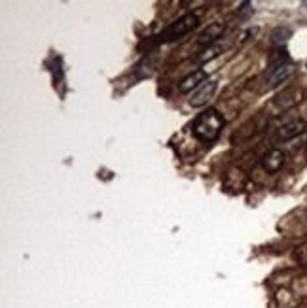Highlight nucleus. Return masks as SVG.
<instances>
[{
    "mask_svg": "<svg viewBox=\"0 0 307 308\" xmlns=\"http://www.w3.org/2000/svg\"><path fill=\"white\" fill-rule=\"evenodd\" d=\"M214 91H216V82H205L197 87L194 93H190V104L194 108H199V106H205L209 100L213 99Z\"/></svg>",
    "mask_w": 307,
    "mask_h": 308,
    "instance_id": "nucleus-3",
    "label": "nucleus"
},
{
    "mask_svg": "<svg viewBox=\"0 0 307 308\" xmlns=\"http://www.w3.org/2000/svg\"><path fill=\"white\" fill-rule=\"evenodd\" d=\"M252 14H254V8H252L251 2H243L241 8H239V16L243 17V19H247V17L252 16Z\"/></svg>",
    "mask_w": 307,
    "mask_h": 308,
    "instance_id": "nucleus-13",
    "label": "nucleus"
},
{
    "mask_svg": "<svg viewBox=\"0 0 307 308\" xmlns=\"http://www.w3.org/2000/svg\"><path fill=\"white\" fill-rule=\"evenodd\" d=\"M156 66H158V55L148 53L139 64H137V68H135V78H137V80L150 78L154 72H156Z\"/></svg>",
    "mask_w": 307,
    "mask_h": 308,
    "instance_id": "nucleus-7",
    "label": "nucleus"
},
{
    "mask_svg": "<svg viewBox=\"0 0 307 308\" xmlns=\"http://www.w3.org/2000/svg\"><path fill=\"white\" fill-rule=\"evenodd\" d=\"M292 74H294V64H292V62H283V64H279V66H273L271 72H269L268 85L269 87H277V85L284 84Z\"/></svg>",
    "mask_w": 307,
    "mask_h": 308,
    "instance_id": "nucleus-6",
    "label": "nucleus"
},
{
    "mask_svg": "<svg viewBox=\"0 0 307 308\" xmlns=\"http://www.w3.org/2000/svg\"><path fill=\"white\" fill-rule=\"evenodd\" d=\"M222 127H224V117L218 114V110L209 108L207 112L197 116V119L192 125V132L203 142H213L218 138Z\"/></svg>",
    "mask_w": 307,
    "mask_h": 308,
    "instance_id": "nucleus-1",
    "label": "nucleus"
},
{
    "mask_svg": "<svg viewBox=\"0 0 307 308\" xmlns=\"http://www.w3.org/2000/svg\"><path fill=\"white\" fill-rule=\"evenodd\" d=\"M303 131H305V121L296 119V121H290V123L279 127V129H277V134H275V140L286 142V140H292V138H296V136H299Z\"/></svg>",
    "mask_w": 307,
    "mask_h": 308,
    "instance_id": "nucleus-5",
    "label": "nucleus"
},
{
    "mask_svg": "<svg viewBox=\"0 0 307 308\" xmlns=\"http://www.w3.org/2000/svg\"><path fill=\"white\" fill-rule=\"evenodd\" d=\"M199 23L196 14H186L184 17L176 19L174 23H171L169 27H165L163 31L159 32L158 36L154 38L156 44H163V42H174V40H180L182 36H186L190 31H194Z\"/></svg>",
    "mask_w": 307,
    "mask_h": 308,
    "instance_id": "nucleus-2",
    "label": "nucleus"
},
{
    "mask_svg": "<svg viewBox=\"0 0 307 308\" xmlns=\"http://www.w3.org/2000/svg\"><path fill=\"white\" fill-rule=\"evenodd\" d=\"M205 82H207V74H205V70L192 72L190 76H186L180 84H178V91L180 93H194L197 87H199L201 84H205Z\"/></svg>",
    "mask_w": 307,
    "mask_h": 308,
    "instance_id": "nucleus-8",
    "label": "nucleus"
},
{
    "mask_svg": "<svg viewBox=\"0 0 307 308\" xmlns=\"http://www.w3.org/2000/svg\"><path fill=\"white\" fill-rule=\"evenodd\" d=\"M224 32V25L222 23H213L209 25L201 34H199V44L201 46H213V44H218V38L222 36Z\"/></svg>",
    "mask_w": 307,
    "mask_h": 308,
    "instance_id": "nucleus-9",
    "label": "nucleus"
},
{
    "mask_svg": "<svg viewBox=\"0 0 307 308\" xmlns=\"http://www.w3.org/2000/svg\"><path fill=\"white\" fill-rule=\"evenodd\" d=\"M222 53V46L220 44H213V46L205 47L201 53L196 57V62H209L213 61V59H216L218 55Z\"/></svg>",
    "mask_w": 307,
    "mask_h": 308,
    "instance_id": "nucleus-11",
    "label": "nucleus"
},
{
    "mask_svg": "<svg viewBox=\"0 0 307 308\" xmlns=\"http://www.w3.org/2000/svg\"><path fill=\"white\" fill-rule=\"evenodd\" d=\"M298 91L296 89H286V91H283L281 95H277L275 99V104L279 106V108H290V106H294L296 102H298Z\"/></svg>",
    "mask_w": 307,
    "mask_h": 308,
    "instance_id": "nucleus-10",
    "label": "nucleus"
},
{
    "mask_svg": "<svg viewBox=\"0 0 307 308\" xmlns=\"http://www.w3.org/2000/svg\"><path fill=\"white\" fill-rule=\"evenodd\" d=\"M292 36V31L290 29H286V27H277L275 31L271 32V42L275 44V46L283 47Z\"/></svg>",
    "mask_w": 307,
    "mask_h": 308,
    "instance_id": "nucleus-12",
    "label": "nucleus"
},
{
    "mask_svg": "<svg viewBox=\"0 0 307 308\" xmlns=\"http://www.w3.org/2000/svg\"><path fill=\"white\" fill-rule=\"evenodd\" d=\"M284 159H286L284 151L273 147V149H269L268 153L262 157V167H264V170L269 172V174H275V172H279V170L283 169Z\"/></svg>",
    "mask_w": 307,
    "mask_h": 308,
    "instance_id": "nucleus-4",
    "label": "nucleus"
}]
</instances>
